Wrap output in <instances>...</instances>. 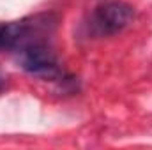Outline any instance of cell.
Wrapping results in <instances>:
<instances>
[{"instance_id":"cell-1","label":"cell","mask_w":152,"mask_h":150,"mask_svg":"<svg viewBox=\"0 0 152 150\" xmlns=\"http://www.w3.org/2000/svg\"><path fill=\"white\" fill-rule=\"evenodd\" d=\"M18 48H20V62L23 69H27L28 73L44 76L58 74L57 57L42 39L36 37V28Z\"/></svg>"},{"instance_id":"cell-2","label":"cell","mask_w":152,"mask_h":150,"mask_svg":"<svg viewBox=\"0 0 152 150\" xmlns=\"http://www.w3.org/2000/svg\"><path fill=\"white\" fill-rule=\"evenodd\" d=\"M134 16L131 5L124 2H108L99 5L90 20V28L96 36H112L126 28Z\"/></svg>"},{"instance_id":"cell-3","label":"cell","mask_w":152,"mask_h":150,"mask_svg":"<svg viewBox=\"0 0 152 150\" xmlns=\"http://www.w3.org/2000/svg\"><path fill=\"white\" fill-rule=\"evenodd\" d=\"M36 27H37L36 23H28L27 20L12 21V23H0V50L18 48Z\"/></svg>"},{"instance_id":"cell-4","label":"cell","mask_w":152,"mask_h":150,"mask_svg":"<svg viewBox=\"0 0 152 150\" xmlns=\"http://www.w3.org/2000/svg\"><path fill=\"white\" fill-rule=\"evenodd\" d=\"M4 87H5V78H4V76L0 74V92L4 90Z\"/></svg>"}]
</instances>
